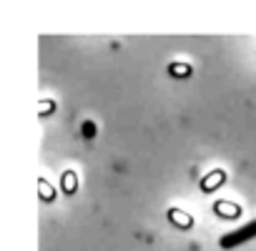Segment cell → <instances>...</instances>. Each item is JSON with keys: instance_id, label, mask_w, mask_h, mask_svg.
<instances>
[{"instance_id": "obj_1", "label": "cell", "mask_w": 256, "mask_h": 251, "mask_svg": "<svg viewBox=\"0 0 256 251\" xmlns=\"http://www.w3.org/2000/svg\"><path fill=\"white\" fill-rule=\"evenodd\" d=\"M251 238H256V218L248 221V224L241 226V228H234V231L224 234V236L218 238V246H221V248H236V246H241V244H246V241H251Z\"/></svg>"}, {"instance_id": "obj_2", "label": "cell", "mask_w": 256, "mask_h": 251, "mask_svg": "<svg viewBox=\"0 0 256 251\" xmlns=\"http://www.w3.org/2000/svg\"><path fill=\"white\" fill-rule=\"evenodd\" d=\"M168 221L176 224L178 228H191L194 226V218L186 211H181V208H168Z\"/></svg>"}, {"instance_id": "obj_3", "label": "cell", "mask_w": 256, "mask_h": 251, "mask_svg": "<svg viewBox=\"0 0 256 251\" xmlns=\"http://www.w3.org/2000/svg\"><path fill=\"white\" fill-rule=\"evenodd\" d=\"M224 178H226L224 171H214V174H208V176L201 181V186H204V191H214L218 184H224Z\"/></svg>"}, {"instance_id": "obj_4", "label": "cell", "mask_w": 256, "mask_h": 251, "mask_svg": "<svg viewBox=\"0 0 256 251\" xmlns=\"http://www.w3.org/2000/svg\"><path fill=\"white\" fill-rule=\"evenodd\" d=\"M214 211H216L218 216H228V218L238 216V206H234V204H228V201H218V204H214Z\"/></svg>"}, {"instance_id": "obj_5", "label": "cell", "mask_w": 256, "mask_h": 251, "mask_svg": "<svg viewBox=\"0 0 256 251\" xmlns=\"http://www.w3.org/2000/svg\"><path fill=\"white\" fill-rule=\"evenodd\" d=\"M171 73H174V76H188L191 68H188L186 63H171Z\"/></svg>"}, {"instance_id": "obj_6", "label": "cell", "mask_w": 256, "mask_h": 251, "mask_svg": "<svg viewBox=\"0 0 256 251\" xmlns=\"http://www.w3.org/2000/svg\"><path fill=\"white\" fill-rule=\"evenodd\" d=\"M83 134H86L88 138H90V136L96 134V128H93V123H90V120H88V123H83Z\"/></svg>"}, {"instance_id": "obj_7", "label": "cell", "mask_w": 256, "mask_h": 251, "mask_svg": "<svg viewBox=\"0 0 256 251\" xmlns=\"http://www.w3.org/2000/svg\"><path fill=\"white\" fill-rule=\"evenodd\" d=\"M40 106H43V113H50V110H53V103H50V100H46V103H40Z\"/></svg>"}]
</instances>
